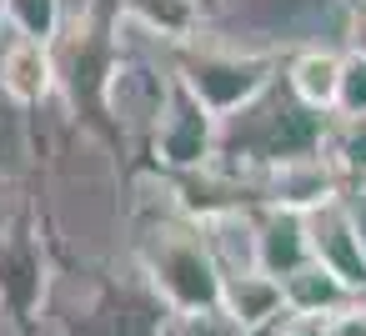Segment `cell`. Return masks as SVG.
I'll return each mask as SVG.
<instances>
[{
	"label": "cell",
	"mask_w": 366,
	"mask_h": 336,
	"mask_svg": "<svg viewBox=\"0 0 366 336\" xmlns=\"http://www.w3.org/2000/svg\"><path fill=\"white\" fill-rule=\"evenodd\" d=\"M346 11L351 0H201V36L266 56H291L301 46H341Z\"/></svg>",
	"instance_id": "3957f363"
},
{
	"label": "cell",
	"mask_w": 366,
	"mask_h": 336,
	"mask_svg": "<svg viewBox=\"0 0 366 336\" xmlns=\"http://www.w3.org/2000/svg\"><path fill=\"white\" fill-rule=\"evenodd\" d=\"M116 16H126L131 26L171 41V46H186L201 36L206 16H201V0H116Z\"/></svg>",
	"instance_id": "5bb4252c"
},
{
	"label": "cell",
	"mask_w": 366,
	"mask_h": 336,
	"mask_svg": "<svg viewBox=\"0 0 366 336\" xmlns=\"http://www.w3.org/2000/svg\"><path fill=\"white\" fill-rule=\"evenodd\" d=\"M326 111H311L306 101H296V91L276 76L256 101H246L241 111L221 116V141H216V166L246 176L261 186V176L291 156H311L326 141Z\"/></svg>",
	"instance_id": "7a4b0ae2"
},
{
	"label": "cell",
	"mask_w": 366,
	"mask_h": 336,
	"mask_svg": "<svg viewBox=\"0 0 366 336\" xmlns=\"http://www.w3.org/2000/svg\"><path fill=\"white\" fill-rule=\"evenodd\" d=\"M36 171V111L16 106L0 91V181H21Z\"/></svg>",
	"instance_id": "9a60e30c"
},
{
	"label": "cell",
	"mask_w": 366,
	"mask_h": 336,
	"mask_svg": "<svg viewBox=\"0 0 366 336\" xmlns=\"http://www.w3.org/2000/svg\"><path fill=\"white\" fill-rule=\"evenodd\" d=\"M336 116H366V56H356V51H346V56H341Z\"/></svg>",
	"instance_id": "d6986e66"
},
{
	"label": "cell",
	"mask_w": 366,
	"mask_h": 336,
	"mask_svg": "<svg viewBox=\"0 0 366 336\" xmlns=\"http://www.w3.org/2000/svg\"><path fill=\"white\" fill-rule=\"evenodd\" d=\"M321 151L346 181H366V116H331Z\"/></svg>",
	"instance_id": "e0dca14e"
},
{
	"label": "cell",
	"mask_w": 366,
	"mask_h": 336,
	"mask_svg": "<svg viewBox=\"0 0 366 336\" xmlns=\"http://www.w3.org/2000/svg\"><path fill=\"white\" fill-rule=\"evenodd\" d=\"M256 211H261V206H226V211L201 216V236H206V251H211L216 266H221V281H226V276H241V271H261Z\"/></svg>",
	"instance_id": "9c48e42d"
},
{
	"label": "cell",
	"mask_w": 366,
	"mask_h": 336,
	"mask_svg": "<svg viewBox=\"0 0 366 336\" xmlns=\"http://www.w3.org/2000/svg\"><path fill=\"white\" fill-rule=\"evenodd\" d=\"M341 46H301L291 56H281V81L296 91V101H306L311 111L336 116V91H341Z\"/></svg>",
	"instance_id": "8fae6325"
},
{
	"label": "cell",
	"mask_w": 366,
	"mask_h": 336,
	"mask_svg": "<svg viewBox=\"0 0 366 336\" xmlns=\"http://www.w3.org/2000/svg\"><path fill=\"white\" fill-rule=\"evenodd\" d=\"M0 26L11 36H31V41H61L66 26V6L61 0H0Z\"/></svg>",
	"instance_id": "2e32d148"
},
{
	"label": "cell",
	"mask_w": 366,
	"mask_h": 336,
	"mask_svg": "<svg viewBox=\"0 0 366 336\" xmlns=\"http://www.w3.org/2000/svg\"><path fill=\"white\" fill-rule=\"evenodd\" d=\"M176 76L201 96V106H211L216 116H231L281 76V56L196 36V41H186L176 51Z\"/></svg>",
	"instance_id": "277c9868"
},
{
	"label": "cell",
	"mask_w": 366,
	"mask_h": 336,
	"mask_svg": "<svg viewBox=\"0 0 366 336\" xmlns=\"http://www.w3.org/2000/svg\"><path fill=\"white\" fill-rule=\"evenodd\" d=\"M0 91L16 106L41 111L61 96V61L51 41H31V36H11L0 41Z\"/></svg>",
	"instance_id": "8992f818"
},
{
	"label": "cell",
	"mask_w": 366,
	"mask_h": 336,
	"mask_svg": "<svg viewBox=\"0 0 366 336\" xmlns=\"http://www.w3.org/2000/svg\"><path fill=\"white\" fill-rule=\"evenodd\" d=\"M216 141H221V116L211 106H201V96L176 81L151 141H146V156H151V171H166V176H186V171H201L216 161Z\"/></svg>",
	"instance_id": "5b68a950"
},
{
	"label": "cell",
	"mask_w": 366,
	"mask_h": 336,
	"mask_svg": "<svg viewBox=\"0 0 366 336\" xmlns=\"http://www.w3.org/2000/svg\"><path fill=\"white\" fill-rule=\"evenodd\" d=\"M256 241H261V271L276 276V281H286L296 266L311 261V231H306L301 211L261 206L256 211Z\"/></svg>",
	"instance_id": "7c38bea8"
},
{
	"label": "cell",
	"mask_w": 366,
	"mask_h": 336,
	"mask_svg": "<svg viewBox=\"0 0 366 336\" xmlns=\"http://www.w3.org/2000/svg\"><path fill=\"white\" fill-rule=\"evenodd\" d=\"M326 336H366V291L351 296L336 316H326Z\"/></svg>",
	"instance_id": "ffe728a7"
},
{
	"label": "cell",
	"mask_w": 366,
	"mask_h": 336,
	"mask_svg": "<svg viewBox=\"0 0 366 336\" xmlns=\"http://www.w3.org/2000/svg\"><path fill=\"white\" fill-rule=\"evenodd\" d=\"M161 336H246V331L221 311H171Z\"/></svg>",
	"instance_id": "ac0fdd59"
},
{
	"label": "cell",
	"mask_w": 366,
	"mask_h": 336,
	"mask_svg": "<svg viewBox=\"0 0 366 336\" xmlns=\"http://www.w3.org/2000/svg\"><path fill=\"white\" fill-rule=\"evenodd\" d=\"M341 206H346V216H351V226H356V236H361V246H366V181H346Z\"/></svg>",
	"instance_id": "44dd1931"
},
{
	"label": "cell",
	"mask_w": 366,
	"mask_h": 336,
	"mask_svg": "<svg viewBox=\"0 0 366 336\" xmlns=\"http://www.w3.org/2000/svg\"><path fill=\"white\" fill-rule=\"evenodd\" d=\"M281 291H286V311L291 316H311V321H326V316H336L356 291L336 276V271H326L316 256L306 261V266H296L286 281H281Z\"/></svg>",
	"instance_id": "4fadbf2b"
},
{
	"label": "cell",
	"mask_w": 366,
	"mask_h": 336,
	"mask_svg": "<svg viewBox=\"0 0 366 336\" xmlns=\"http://www.w3.org/2000/svg\"><path fill=\"white\" fill-rule=\"evenodd\" d=\"M0 336H46L36 321H26V316H16L11 306H0Z\"/></svg>",
	"instance_id": "603a6c76"
},
{
	"label": "cell",
	"mask_w": 366,
	"mask_h": 336,
	"mask_svg": "<svg viewBox=\"0 0 366 336\" xmlns=\"http://www.w3.org/2000/svg\"><path fill=\"white\" fill-rule=\"evenodd\" d=\"M171 306L151 291L136 261L96 271H56L41 326L46 336H161Z\"/></svg>",
	"instance_id": "6da1fadb"
},
{
	"label": "cell",
	"mask_w": 366,
	"mask_h": 336,
	"mask_svg": "<svg viewBox=\"0 0 366 336\" xmlns=\"http://www.w3.org/2000/svg\"><path fill=\"white\" fill-rule=\"evenodd\" d=\"M216 311L231 316L246 336H256V331H271L286 316V291L266 271H241V276H226L221 281V306Z\"/></svg>",
	"instance_id": "30bf717a"
},
{
	"label": "cell",
	"mask_w": 366,
	"mask_h": 336,
	"mask_svg": "<svg viewBox=\"0 0 366 336\" xmlns=\"http://www.w3.org/2000/svg\"><path fill=\"white\" fill-rule=\"evenodd\" d=\"M341 191H346V176L331 166L326 151L291 156V161H281L261 176V206H286V211H301V216L336 201Z\"/></svg>",
	"instance_id": "52a82bcc"
},
{
	"label": "cell",
	"mask_w": 366,
	"mask_h": 336,
	"mask_svg": "<svg viewBox=\"0 0 366 336\" xmlns=\"http://www.w3.org/2000/svg\"><path fill=\"white\" fill-rule=\"evenodd\" d=\"M346 51L366 56V0H351V11H346Z\"/></svg>",
	"instance_id": "7402d4cb"
},
{
	"label": "cell",
	"mask_w": 366,
	"mask_h": 336,
	"mask_svg": "<svg viewBox=\"0 0 366 336\" xmlns=\"http://www.w3.org/2000/svg\"><path fill=\"white\" fill-rule=\"evenodd\" d=\"M306 231H311V256H316L326 271H336V276L361 296V291H366V246H361V236H356V226H351L341 196L326 201V206H316V211H306Z\"/></svg>",
	"instance_id": "ba28073f"
}]
</instances>
